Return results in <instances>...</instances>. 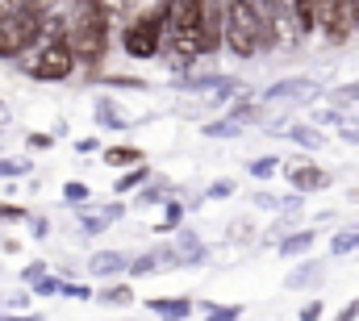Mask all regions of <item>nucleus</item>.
<instances>
[{"instance_id":"obj_1","label":"nucleus","mask_w":359,"mask_h":321,"mask_svg":"<svg viewBox=\"0 0 359 321\" xmlns=\"http://www.w3.org/2000/svg\"><path fill=\"white\" fill-rule=\"evenodd\" d=\"M109 29H113V8L104 0H80L72 13V50L80 63H100L109 50Z\"/></svg>"},{"instance_id":"obj_2","label":"nucleus","mask_w":359,"mask_h":321,"mask_svg":"<svg viewBox=\"0 0 359 321\" xmlns=\"http://www.w3.org/2000/svg\"><path fill=\"white\" fill-rule=\"evenodd\" d=\"M163 42H168V13L163 8H151V13H142V17H134L126 29H121V50L130 55V59H155L159 50H163Z\"/></svg>"},{"instance_id":"obj_3","label":"nucleus","mask_w":359,"mask_h":321,"mask_svg":"<svg viewBox=\"0 0 359 321\" xmlns=\"http://www.w3.org/2000/svg\"><path fill=\"white\" fill-rule=\"evenodd\" d=\"M226 46L238 59H251L255 50H264V34H259V13L251 0H230L226 8Z\"/></svg>"},{"instance_id":"obj_4","label":"nucleus","mask_w":359,"mask_h":321,"mask_svg":"<svg viewBox=\"0 0 359 321\" xmlns=\"http://www.w3.org/2000/svg\"><path fill=\"white\" fill-rule=\"evenodd\" d=\"M313 17H318V29L326 34L330 46H343V42L355 34L351 0H313Z\"/></svg>"},{"instance_id":"obj_5","label":"nucleus","mask_w":359,"mask_h":321,"mask_svg":"<svg viewBox=\"0 0 359 321\" xmlns=\"http://www.w3.org/2000/svg\"><path fill=\"white\" fill-rule=\"evenodd\" d=\"M76 50L72 46H42L38 50V59L29 63V80H42V83H63L72 80V71H76Z\"/></svg>"},{"instance_id":"obj_6","label":"nucleus","mask_w":359,"mask_h":321,"mask_svg":"<svg viewBox=\"0 0 359 321\" xmlns=\"http://www.w3.org/2000/svg\"><path fill=\"white\" fill-rule=\"evenodd\" d=\"M226 8L230 0H205V25H201V59L217 55L226 46Z\"/></svg>"},{"instance_id":"obj_7","label":"nucleus","mask_w":359,"mask_h":321,"mask_svg":"<svg viewBox=\"0 0 359 321\" xmlns=\"http://www.w3.org/2000/svg\"><path fill=\"white\" fill-rule=\"evenodd\" d=\"M322 92V83L309 80V76H292V80H280L271 83L268 92H264V100L268 104H297V100H313Z\"/></svg>"},{"instance_id":"obj_8","label":"nucleus","mask_w":359,"mask_h":321,"mask_svg":"<svg viewBox=\"0 0 359 321\" xmlns=\"http://www.w3.org/2000/svg\"><path fill=\"white\" fill-rule=\"evenodd\" d=\"M284 179H288L297 192H318V188H326V184H330V175H326L322 167H313L309 159L284 163Z\"/></svg>"},{"instance_id":"obj_9","label":"nucleus","mask_w":359,"mask_h":321,"mask_svg":"<svg viewBox=\"0 0 359 321\" xmlns=\"http://www.w3.org/2000/svg\"><path fill=\"white\" fill-rule=\"evenodd\" d=\"M130 254H121V250H96L88 259V275L96 280H113V275H130Z\"/></svg>"},{"instance_id":"obj_10","label":"nucleus","mask_w":359,"mask_h":321,"mask_svg":"<svg viewBox=\"0 0 359 321\" xmlns=\"http://www.w3.org/2000/svg\"><path fill=\"white\" fill-rule=\"evenodd\" d=\"M147 309H151V313H159L163 321H184L196 305H192L188 296H159V301H147Z\"/></svg>"},{"instance_id":"obj_11","label":"nucleus","mask_w":359,"mask_h":321,"mask_svg":"<svg viewBox=\"0 0 359 321\" xmlns=\"http://www.w3.org/2000/svg\"><path fill=\"white\" fill-rule=\"evenodd\" d=\"M180 254V267H196V263H205V242L196 238L192 230H180V238L172 242Z\"/></svg>"},{"instance_id":"obj_12","label":"nucleus","mask_w":359,"mask_h":321,"mask_svg":"<svg viewBox=\"0 0 359 321\" xmlns=\"http://www.w3.org/2000/svg\"><path fill=\"white\" fill-rule=\"evenodd\" d=\"M92 117H96L100 130H126V125H130V117L121 113L117 100H96V104H92Z\"/></svg>"},{"instance_id":"obj_13","label":"nucleus","mask_w":359,"mask_h":321,"mask_svg":"<svg viewBox=\"0 0 359 321\" xmlns=\"http://www.w3.org/2000/svg\"><path fill=\"white\" fill-rule=\"evenodd\" d=\"M313 230H297V234H284V238L276 242V250H280V259H297V254H305V250H313Z\"/></svg>"},{"instance_id":"obj_14","label":"nucleus","mask_w":359,"mask_h":321,"mask_svg":"<svg viewBox=\"0 0 359 321\" xmlns=\"http://www.w3.org/2000/svg\"><path fill=\"white\" fill-rule=\"evenodd\" d=\"M318 280H322V263H318V259H309V263H301L297 271H288V275H284V288H292V292H297V288H309V284H318Z\"/></svg>"},{"instance_id":"obj_15","label":"nucleus","mask_w":359,"mask_h":321,"mask_svg":"<svg viewBox=\"0 0 359 321\" xmlns=\"http://www.w3.org/2000/svg\"><path fill=\"white\" fill-rule=\"evenodd\" d=\"M230 117H234L238 125H247V121H259V117H264V104H255V100H251V92H243V96L230 104Z\"/></svg>"},{"instance_id":"obj_16","label":"nucleus","mask_w":359,"mask_h":321,"mask_svg":"<svg viewBox=\"0 0 359 321\" xmlns=\"http://www.w3.org/2000/svg\"><path fill=\"white\" fill-rule=\"evenodd\" d=\"M284 138H292V142L305 146V151H318V146L326 142V134H322L318 125H292V130H284Z\"/></svg>"},{"instance_id":"obj_17","label":"nucleus","mask_w":359,"mask_h":321,"mask_svg":"<svg viewBox=\"0 0 359 321\" xmlns=\"http://www.w3.org/2000/svg\"><path fill=\"white\" fill-rule=\"evenodd\" d=\"M147 184H151V167H147V163H138V167H130L113 188H117V192H142Z\"/></svg>"},{"instance_id":"obj_18","label":"nucleus","mask_w":359,"mask_h":321,"mask_svg":"<svg viewBox=\"0 0 359 321\" xmlns=\"http://www.w3.org/2000/svg\"><path fill=\"white\" fill-rule=\"evenodd\" d=\"M96 301L100 305H113V309H126V305H134V288L130 284H109L104 292H96Z\"/></svg>"},{"instance_id":"obj_19","label":"nucleus","mask_w":359,"mask_h":321,"mask_svg":"<svg viewBox=\"0 0 359 321\" xmlns=\"http://www.w3.org/2000/svg\"><path fill=\"white\" fill-rule=\"evenodd\" d=\"M21 46H17V29H13V13L0 17V59H17Z\"/></svg>"},{"instance_id":"obj_20","label":"nucleus","mask_w":359,"mask_h":321,"mask_svg":"<svg viewBox=\"0 0 359 321\" xmlns=\"http://www.w3.org/2000/svg\"><path fill=\"white\" fill-rule=\"evenodd\" d=\"M104 163L109 167H138L142 163V151L138 146H109L104 151Z\"/></svg>"},{"instance_id":"obj_21","label":"nucleus","mask_w":359,"mask_h":321,"mask_svg":"<svg viewBox=\"0 0 359 321\" xmlns=\"http://www.w3.org/2000/svg\"><path fill=\"white\" fill-rule=\"evenodd\" d=\"M238 134H247V125H238L234 117H217L205 125V138H238Z\"/></svg>"},{"instance_id":"obj_22","label":"nucleus","mask_w":359,"mask_h":321,"mask_svg":"<svg viewBox=\"0 0 359 321\" xmlns=\"http://www.w3.org/2000/svg\"><path fill=\"white\" fill-rule=\"evenodd\" d=\"M168 192H172L168 179H151V184L138 192V205H142V209H147V205H168Z\"/></svg>"},{"instance_id":"obj_23","label":"nucleus","mask_w":359,"mask_h":321,"mask_svg":"<svg viewBox=\"0 0 359 321\" xmlns=\"http://www.w3.org/2000/svg\"><path fill=\"white\" fill-rule=\"evenodd\" d=\"M326 100H330V109H339V113H343V109H351V104L359 100V80H355V83H343V88H334Z\"/></svg>"},{"instance_id":"obj_24","label":"nucleus","mask_w":359,"mask_h":321,"mask_svg":"<svg viewBox=\"0 0 359 321\" xmlns=\"http://www.w3.org/2000/svg\"><path fill=\"white\" fill-rule=\"evenodd\" d=\"M330 250L334 254H359V230H339L330 238Z\"/></svg>"},{"instance_id":"obj_25","label":"nucleus","mask_w":359,"mask_h":321,"mask_svg":"<svg viewBox=\"0 0 359 321\" xmlns=\"http://www.w3.org/2000/svg\"><path fill=\"white\" fill-rule=\"evenodd\" d=\"M247 171H251V175H255V179H271V175H276V171H284V163L276 159V155H264V159H255V163H251V167H247Z\"/></svg>"},{"instance_id":"obj_26","label":"nucleus","mask_w":359,"mask_h":321,"mask_svg":"<svg viewBox=\"0 0 359 321\" xmlns=\"http://www.w3.org/2000/svg\"><path fill=\"white\" fill-rule=\"evenodd\" d=\"M151 271H163V267H159V254H155V250H147V254H138V259L130 263V275H134V280H138V275H151Z\"/></svg>"},{"instance_id":"obj_27","label":"nucleus","mask_w":359,"mask_h":321,"mask_svg":"<svg viewBox=\"0 0 359 321\" xmlns=\"http://www.w3.org/2000/svg\"><path fill=\"white\" fill-rule=\"evenodd\" d=\"M88 184H80V179H72V184H63V200H67V205H76V209H84V205H88Z\"/></svg>"},{"instance_id":"obj_28","label":"nucleus","mask_w":359,"mask_h":321,"mask_svg":"<svg viewBox=\"0 0 359 321\" xmlns=\"http://www.w3.org/2000/svg\"><path fill=\"white\" fill-rule=\"evenodd\" d=\"M29 171H34L29 159H0V179H21V175H29Z\"/></svg>"},{"instance_id":"obj_29","label":"nucleus","mask_w":359,"mask_h":321,"mask_svg":"<svg viewBox=\"0 0 359 321\" xmlns=\"http://www.w3.org/2000/svg\"><path fill=\"white\" fill-rule=\"evenodd\" d=\"M243 317V305H209L205 321H238Z\"/></svg>"},{"instance_id":"obj_30","label":"nucleus","mask_w":359,"mask_h":321,"mask_svg":"<svg viewBox=\"0 0 359 321\" xmlns=\"http://www.w3.org/2000/svg\"><path fill=\"white\" fill-rule=\"evenodd\" d=\"M100 83H109V88H130V92H142L147 80H138V76H100Z\"/></svg>"},{"instance_id":"obj_31","label":"nucleus","mask_w":359,"mask_h":321,"mask_svg":"<svg viewBox=\"0 0 359 321\" xmlns=\"http://www.w3.org/2000/svg\"><path fill=\"white\" fill-rule=\"evenodd\" d=\"M180 217H184V205L180 200H168V213H163V226H159V234H168V230H176Z\"/></svg>"},{"instance_id":"obj_32","label":"nucleus","mask_w":359,"mask_h":321,"mask_svg":"<svg viewBox=\"0 0 359 321\" xmlns=\"http://www.w3.org/2000/svg\"><path fill=\"white\" fill-rule=\"evenodd\" d=\"M8 4H13V8H34V13H46V17H50L59 0H8Z\"/></svg>"},{"instance_id":"obj_33","label":"nucleus","mask_w":359,"mask_h":321,"mask_svg":"<svg viewBox=\"0 0 359 321\" xmlns=\"http://www.w3.org/2000/svg\"><path fill=\"white\" fill-rule=\"evenodd\" d=\"M226 196H234V179H213L209 184V200H226Z\"/></svg>"},{"instance_id":"obj_34","label":"nucleus","mask_w":359,"mask_h":321,"mask_svg":"<svg viewBox=\"0 0 359 321\" xmlns=\"http://www.w3.org/2000/svg\"><path fill=\"white\" fill-rule=\"evenodd\" d=\"M55 292H63V284H59L55 275H46V280H38V284H34V296H42V301H46V296H55Z\"/></svg>"},{"instance_id":"obj_35","label":"nucleus","mask_w":359,"mask_h":321,"mask_svg":"<svg viewBox=\"0 0 359 321\" xmlns=\"http://www.w3.org/2000/svg\"><path fill=\"white\" fill-rule=\"evenodd\" d=\"M25 217H29V213H25L21 205H4V200H0V221H25Z\"/></svg>"},{"instance_id":"obj_36","label":"nucleus","mask_w":359,"mask_h":321,"mask_svg":"<svg viewBox=\"0 0 359 321\" xmlns=\"http://www.w3.org/2000/svg\"><path fill=\"white\" fill-rule=\"evenodd\" d=\"M251 200H255L259 209H284V200H280V196H271V192H255Z\"/></svg>"},{"instance_id":"obj_37","label":"nucleus","mask_w":359,"mask_h":321,"mask_svg":"<svg viewBox=\"0 0 359 321\" xmlns=\"http://www.w3.org/2000/svg\"><path fill=\"white\" fill-rule=\"evenodd\" d=\"M330 121H343V113L339 109H318L313 113V125H330Z\"/></svg>"},{"instance_id":"obj_38","label":"nucleus","mask_w":359,"mask_h":321,"mask_svg":"<svg viewBox=\"0 0 359 321\" xmlns=\"http://www.w3.org/2000/svg\"><path fill=\"white\" fill-rule=\"evenodd\" d=\"M301 321H322V301H309V305H301Z\"/></svg>"},{"instance_id":"obj_39","label":"nucleus","mask_w":359,"mask_h":321,"mask_svg":"<svg viewBox=\"0 0 359 321\" xmlns=\"http://www.w3.org/2000/svg\"><path fill=\"white\" fill-rule=\"evenodd\" d=\"M29 146L34 151H50L55 146V134H29Z\"/></svg>"},{"instance_id":"obj_40","label":"nucleus","mask_w":359,"mask_h":321,"mask_svg":"<svg viewBox=\"0 0 359 321\" xmlns=\"http://www.w3.org/2000/svg\"><path fill=\"white\" fill-rule=\"evenodd\" d=\"M38 280H46V263H29L25 267V284H38Z\"/></svg>"},{"instance_id":"obj_41","label":"nucleus","mask_w":359,"mask_h":321,"mask_svg":"<svg viewBox=\"0 0 359 321\" xmlns=\"http://www.w3.org/2000/svg\"><path fill=\"white\" fill-rule=\"evenodd\" d=\"M104 226H109V217H104V213H100V217H88V221H84V234H100Z\"/></svg>"},{"instance_id":"obj_42","label":"nucleus","mask_w":359,"mask_h":321,"mask_svg":"<svg viewBox=\"0 0 359 321\" xmlns=\"http://www.w3.org/2000/svg\"><path fill=\"white\" fill-rule=\"evenodd\" d=\"M63 296H80V301H88L92 292L84 288V284H63Z\"/></svg>"},{"instance_id":"obj_43","label":"nucleus","mask_w":359,"mask_h":321,"mask_svg":"<svg viewBox=\"0 0 359 321\" xmlns=\"http://www.w3.org/2000/svg\"><path fill=\"white\" fill-rule=\"evenodd\" d=\"M4 305H8V309H25V305H29V292H17V296H8Z\"/></svg>"},{"instance_id":"obj_44","label":"nucleus","mask_w":359,"mask_h":321,"mask_svg":"<svg viewBox=\"0 0 359 321\" xmlns=\"http://www.w3.org/2000/svg\"><path fill=\"white\" fill-rule=\"evenodd\" d=\"M355 317H359V301H351V305H347V309H343L334 321H355Z\"/></svg>"},{"instance_id":"obj_45","label":"nucleus","mask_w":359,"mask_h":321,"mask_svg":"<svg viewBox=\"0 0 359 321\" xmlns=\"http://www.w3.org/2000/svg\"><path fill=\"white\" fill-rule=\"evenodd\" d=\"M96 146H100V142H96V138H80V142H76V151H80V155H92V151H96Z\"/></svg>"},{"instance_id":"obj_46","label":"nucleus","mask_w":359,"mask_h":321,"mask_svg":"<svg viewBox=\"0 0 359 321\" xmlns=\"http://www.w3.org/2000/svg\"><path fill=\"white\" fill-rule=\"evenodd\" d=\"M0 321H46V317H42V313H17V317L8 313V317H0Z\"/></svg>"},{"instance_id":"obj_47","label":"nucleus","mask_w":359,"mask_h":321,"mask_svg":"<svg viewBox=\"0 0 359 321\" xmlns=\"http://www.w3.org/2000/svg\"><path fill=\"white\" fill-rule=\"evenodd\" d=\"M104 217H109V221H117V217H126V205H109V209H104Z\"/></svg>"},{"instance_id":"obj_48","label":"nucleus","mask_w":359,"mask_h":321,"mask_svg":"<svg viewBox=\"0 0 359 321\" xmlns=\"http://www.w3.org/2000/svg\"><path fill=\"white\" fill-rule=\"evenodd\" d=\"M34 234H38V238H46V234H50V226H46V217H34Z\"/></svg>"},{"instance_id":"obj_49","label":"nucleus","mask_w":359,"mask_h":321,"mask_svg":"<svg viewBox=\"0 0 359 321\" xmlns=\"http://www.w3.org/2000/svg\"><path fill=\"white\" fill-rule=\"evenodd\" d=\"M351 17H355V34H359V0H351Z\"/></svg>"},{"instance_id":"obj_50","label":"nucleus","mask_w":359,"mask_h":321,"mask_svg":"<svg viewBox=\"0 0 359 321\" xmlns=\"http://www.w3.org/2000/svg\"><path fill=\"white\" fill-rule=\"evenodd\" d=\"M4 309H8V305H4V296H0V317H4Z\"/></svg>"},{"instance_id":"obj_51","label":"nucleus","mask_w":359,"mask_h":321,"mask_svg":"<svg viewBox=\"0 0 359 321\" xmlns=\"http://www.w3.org/2000/svg\"><path fill=\"white\" fill-rule=\"evenodd\" d=\"M76 4H80V0H76Z\"/></svg>"}]
</instances>
